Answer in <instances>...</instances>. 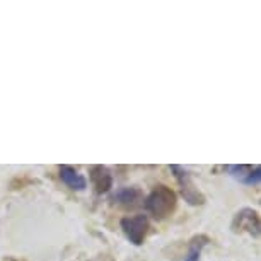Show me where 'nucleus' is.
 <instances>
[{"label":"nucleus","instance_id":"nucleus-1","mask_svg":"<svg viewBox=\"0 0 261 261\" xmlns=\"http://www.w3.org/2000/svg\"><path fill=\"white\" fill-rule=\"evenodd\" d=\"M145 210L154 217L155 220H164L169 215L174 214L178 206V196L171 188L164 185H157L150 195L144 200Z\"/></svg>","mask_w":261,"mask_h":261},{"label":"nucleus","instance_id":"nucleus-2","mask_svg":"<svg viewBox=\"0 0 261 261\" xmlns=\"http://www.w3.org/2000/svg\"><path fill=\"white\" fill-rule=\"evenodd\" d=\"M171 171L174 174L176 181L179 185V190H181V195L186 203L193 205V206H198V205H203L205 203V195L201 193L198 185L195 183L193 176H191L190 171H186L185 167L181 166H171Z\"/></svg>","mask_w":261,"mask_h":261},{"label":"nucleus","instance_id":"nucleus-3","mask_svg":"<svg viewBox=\"0 0 261 261\" xmlns=\"http://www.w3.org/2000/svg\"><path fill=\"white\" fill-rule=\"evenodd\" d=\"M120 225H121V230L126 236V239L135 246L144 244V241H145L147 234H149V229H150V224H149L147 215L123 217Z\"/></svg>","mask_w":261,"mask_h":261},{"label":"nucleus","instance_id":"nucleus-4","mask_svg":"<svg viewBox=\"0 0 261 261\" xmlns=\"http://www.w3.org/2000/svg\"><path fill=\"white\" fill-rule=\"evenodd\" d=\"M234 232H248L251 236L261 234V219L258 212L253 208H243L234 215L232 220Z\"/></svg>","mask_w":261,"mask_h":261},{"label":"nucleus","instance_id":"nucleus-5","mask_svg":"<svg viewBox=\"0 0 261 261\" xmlns=\"http://www.w3.org/2000/svg\"><path fill=\"white\" fill-rule=\"evenodd\" d=\"M89 179L96 193H108L113 188V176L106 166H92L89 169Z\"/></svg>","mask_w":261,"mask_h":261},{"label":"nucleus","instance_id":"nucleus-6","mask_svg":"<svg viewBox=\"0 0 261 261\" xmlns=\"http://www.w3.org/2000/svg\"><path fill=\"white\" fill-rule=\"evenodd\" d=\"M58 176H60V179L65 183L70 190H75V191H82L87 188V181L86 178L79 172L77 169H73L72 166H67L63 164L58 167Z\"/></svg>","mask_w":261,"mask_h":261},{"label":"nucleus","instance_id":"nucleus-7","mask_svg":"<svg viewBox=\"0 0 261 261\" xmlns=\"http://www.w3.org/2000/svg\"><path fill=\"white\" fill-rule=\"evenodd\" d=\"M111 201L121 206H137L144 201V193L139 188H120L113 193Z\"/></svg>","mask_w":261,"mask_h":261},{"label":"nucleus","instance_id":"nucleus-8","mask_svg":"<svg viewBox=\"0 0 261 261\" xmlns=\"http://www.w3.org/2000/svg\"><path fill=\"white\" fill-rule=\"evenodd\" d=\"M208 243H210L208 236H203V234L195 236V238L190 241V244H188V253H186V256H185V259H183V261H200L201 249H203Z\"/></svg>","mask_w":261,"mask_h":261},{"label":"nucleus","instance_id":"nucleus-9","mask_svg":"<svg viewBox=\"0 0 261 261\" xmlns=\"http://www.w3.org/2000/svg\"><path fill=\"white\" fill-rule=\"evenodd\" d=\"M244 185H261V166H256V167H251L249 172L246 174V178L241 181Z\"/></svg>","mask_w":261,"mask_h":261}]
</instances>
